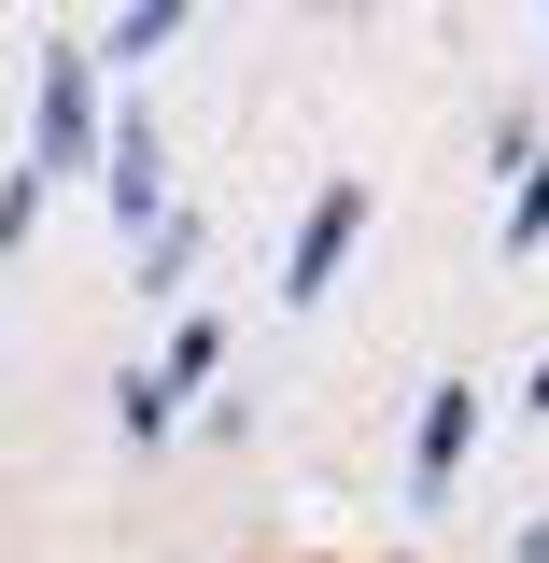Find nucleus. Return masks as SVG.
<instances>
[{
	"instance_id": "obj_1",
	"label": "nucleus",
	"mask_w": 549,
	"mask_h": 563,
	"mask_svg": "<svg viewBox=\"0 0 549 563\" xmlns=\"http://www.w3.org/2000/svg\"><path fill=\"white\" fill-rule=\"evenodd\" d=\"M352 225H366V198H352V184H325V211L296 225V268H282V296H325V282H339V254H352Z\"/></svg>"
},
{
	"instance_id": "obj_2",
	"label": "nucleus",
	"mask_w": 549,
	"mask_h": 563,
	"mask_svg": "<svg viewBox=\"0 0 549 563\" xmlns=\"http://www.w3.org/2000/svg\"><path fill=\"white\" fill-rule=\"evenodd\" d=\"M465 437H480V409H465V395L437 380V409H422V437H409V479H422V493H451V465H465Z\"/></svg>"
},
{
	"instance_id": "obj_3",
	"label": "nucleus",
	"mask_w": 549,
	"mask_h": 563,
	"mask_svg": "<svg viewBox=\"0 0 549 563\" xmlns=\"http://www.w3.org/2000/svg\"><path fill=\"white\" fill-rule=\"evenodd\" d=\"M85 155V57H43V169Z\"/></svg>"
},
{
	"instance_id": "obj_4",
	"label": "nucleus",
	"mask_w": 549,
	"mask_h": 563,
	"mask_svg": "<svg viewBox=\"0 0 549 563\" xmlns=\"http://www.w3.org/2000/svg\"><path fill=\"white\" fill-rule=\"evenodd\" d=\"M169 409H184V395H169V380H155V366H141V380H128V395H113V422H128V437H141V451H155V437H169Z\"/></svg>"
},
{
	"instance_id": "obj_5",
	"label": "nucleus",
	"mask_w": 549,
	"mask_h": 563,
	"mask_svg": "<svg viewBox=\"0 0 549 563\" xmlns=\"http://www.w3.org/2000/svg\"><path fill=\"white\" fill-rule=\"evenodd\" d=\"M211 366H226V339H211V324H184V339H169V366H155V380H169V395H198Z\"/></svg>"
},
{
	"instance_id": "obj_6",
	"label": "nucleus",
	"mask_w": 549,
	"mask_h": 563,
	"mask_svg": "<svg viewBox=\"0 0 549 563\" xmlns=\"http://www.w3.org/2000/svg\"><path fill=\"white\" fill-rule=\"evenodd\" d=\"M155 198H169V184H155V155L128 141V155H113V211H128V225H155Z\"/></svg>"
},
{
	"instance_id": "obj_7",
	"label": "nucleus",
	"mask_w": 549,
	"mask_h": 563,
	"mask_svg": "<svg viewBox=\"0 0 549 563\" xmlns=\"http://www.w3.org/2000/svg\"><path fill=\"white\" fill-rule=\"evenodd\" d=\"M507 240H549V169L521 184V211H507Z\"/></svg>"
},
{
	"instance_id": "obj_8",
	"label": "nucleus",
	"mask_w": 549,
	"mask_h": 563,
	"mask_svg": "<svg viewBox=\"0 0 549 563\" xmlns=\"http://www.w3.org/2000/svg\"><path fill=\"white\" fill-rule=\"evenodd\" d=\"M521 563H549V521H536V536H521Z\"/></svg>"
},
{
	"instance_id": "obj_9",
	"label": "nucleus",
	"mask_w": 549,
	"mask_h": 563,
	"mask_svg": "<svg viewBox=\"0 0 549 563\" xmlns=\"http://www.w3.org/2000/svg\"><path fill=\"white\" fill-rule=\"evenodd\" d=\"M536 409H549V366H536Z\"/></svg>"
}]
</instances>
